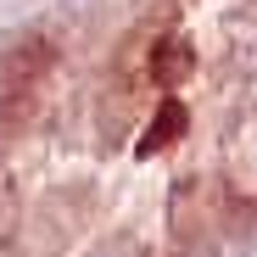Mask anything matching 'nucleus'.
Wrapping results in <instances>:
<instances>
[]
</instances>
